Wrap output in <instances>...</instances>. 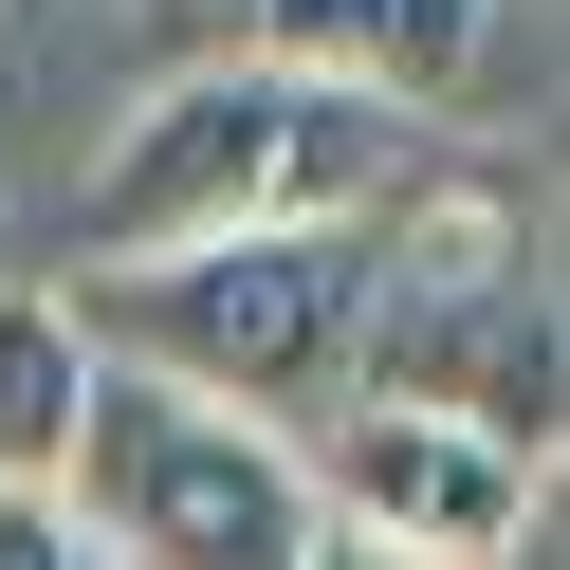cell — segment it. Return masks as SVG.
<instances>
[{
	"label": "cell",
	"mask_w": 570,
	"mask_h": 570,
	"mask_svg": "<svg viewBox=\"0 0 570 570\" xmlns=\"http://www.w3.org/2000/svg\"><path fill=\"white\" fill-rule=\"evenodd\" d=\"M0 570H92V533H75V497H0Z\"/></svg>",
	"instance_id": "cell-8"
},
{
	"label": "cell",
	"mask_w": 570,
	"mask_h": 570,
	"mask_svg": "<svg viewBox=\"0 0 570 570\" xmlns=\"http://www.w3.org/2000/svg\"><path fill=\"white\" fill-rule=\"evenodd\" d=\"M56 497H75L92 570H332L295 423H239V405L148 386V368H92V423H75Z\"/></svg>",
	"instance_id": "cell-4"
},
{
	"label": "cell",
	"mask_w": 570,
	"mask_h": 570,
	"mask_svg": "<svg viewBox=\"0 0 570 570\" xmlns=\"http://www.w3.org/2000/svg\"><path fill=\"white\" fill-rule=\"evenodd\" d=\"M552 258H533L515 185H423L368 203V313H350V386L332 405H423V423H479V442L552 460Z\"/></svg>",
	"instance_id": "cell-2"
},
{
	"label": "cell",
	"mask_w": 570,
	"mask_h": 570,
	"mask_svg": "<svg viewBox=\"0 0 570 570\" xmlns=\"http://www.w3.org/2000/svg\"><path fill=\"white\" fill-rule=\"evenodd\" d=\"M405 129L350 111V92L276 75V56H185L111 111L92 148V258H185V239H258V222H368Z\"/></svg>",
	"instance_id": "cell-1"
},
{
	"label": "cell",
	"mask_w": 570,
	"mask_h": 570,
	"mask_svg": "<svg viewBox=\"0 0 570 570\" xmlns=\"http://www.w3.org/2000/svg\"><path fill=\"white\" fill-rule=\"evenodd\" d=\"M75 423H92V332H75V295L0 276V497H56V479H75Z\"/></svg>",
	"instance_id": "cell-7"
},
{
	"label": "cell",
	"mask_w": 570,
	"mask_h": 570,
	"mask_svg": "<svg viewBox=\"0 0 570 570\" xmlns=\"http://www.w3.org/2000/svg\"><path fill=\"white\" fill-rule=\"evenodd\" d=\"M332 570H368V552H332Z\"/></svg>",
	"instance_id": "cell-9"
},
{
	"label": "cell",
	"mask_w": 570,
	"mask_h": 570,
	"mask_svg": "<svg viewBox=\"0 0 570 570\" xmlns=\"http://www.w3.org/2000/svg\"><path fill=\"white\" fill-rule=\"evenodd\" d=\"M350 313H368V222H258V239H185V258H92L75 332L92 368L203 386L239 423H313L350 386Z\"/></svg>",
	"instance_id": "cell-3"
},
{
	"label": "cell",
	"mask_w": 570,
	"mask_h": 570,
	"mask_svg": "<svg viewBox=\"0 0 570 570\" xmlns=\"http://www.w3.org/2000/svg\"><path fill=\"white\" fill-rule=\"evenodd\" d=\"M313 515L332 552L368 570H552V460L479 442V423H423V405H313Z\"/></svg>",
	"instance_id": "cell-5"
},
{
	"label": "cell",
	"mask_w": 570,
	"mask_h": 570,
	"mask_svg": "<svg viewBox=\"0 0 570 570\" xmlns=\"http://www.w3.org/2000/svg\"><path fill=\"white\" fill-rule=\"evenodd\" d=\"M239 56H276V75L350 92V111H386V129H423V111L479 92L497 0H239Z\"/></svg>",
	"instance_id": "cell-6"
}]
</instances>
